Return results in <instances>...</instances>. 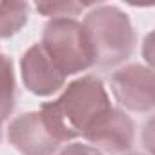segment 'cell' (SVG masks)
Returning <instances> with one entry per match:
<instances>
[{"instance_id": "8", "label": "cell", "mask_w": 155, "mask_h": 155, "mask_svg": "<svg viewBox=\"0 0 155 155\" xmlns=\"http://www.w3.org/2000/svg\"><path fill=\"white\" fill-rule=\"evenodd\" d=\"M17 104V81L13 62L9 57L0 53V120H6Z\"/></svg>"}, {"instance_id": "6", "label": "cell", "mask_w": 155, "mask_h": 155, "mask_svg": "<svg viewBox=\"0 0 155 155\" xmlns=\"http://www.w3.org/2000/svg\"><path fill=\"white\" fill-rule=\"evenodd\" d=\"M95 150L106 153H126L133 148L135 142V124L133 120L117 108H111L99 122H95L84 135Z\"/></svg>"}, {"instance_id": "3", "label": "cell", "mask_w": 155, "mask_h": 155, "mask_svg": "<svg viewBox=\"0 0 155 155\" xmlns=\"http://www.w3.org/2000/svg\"><path fill=\"white\" fill-rule=\"evenodd\" d=\"M40 46L64 77L95 66V55L84 26L75 18L49 20L44 28Z\"/></svg>"}, {"instance_id": "9", "label": "cell", "mask_w": 155, "mask_h": 155, "mask_svg": "<svg viewBox=\"0 0 155 155\" xmlns=\"http://www.w3.org/2000/svg\"><path fill=\"white\" fill-rule=\"evenodd\" d=\"M28 2H0V38L17 35L28 22Z\"/></svg>"}, {"instance_id": "12", "label": "cell", "mask_w": 155, "mask_h": 155, "mask_svg": "<svg viewBox=\"0 0 155 155\" xmlns=\"http://www.w3.org/2000/svg\"><path fill=\"white\" fill-rule=\"evenodd\" d=\"M2 133H4V128H2V120H0V140H2Z\"/></svg>"}, {"instance_id": "5", "label": "cell", "mask_w": 155, "mask_h": 155, "mask_svg": "<svg viewBox=\"0 0 155 155\" xmlns=\"http://www.w3.org/2000/svg\"><path fill=\"white\" fill-rule=\"evenodd\" d=\"M11 146L22 155H53L62 146L49 133L38 111H29L15 117L8 128Z\"/></svg>"}, {"instance_id": "2", "label": "cell", "mask_w": 155, "mask_h": 155, "mask_svg": "<svg viewBox=\"0 0 155 155\" xmlns=\"http://www.w3.org/2000/svg\"><path fill=\"white\" fill-rule=\"evenodd\" d=\"M84 31L90 38L95 64L101 68H113L131 57L137 33L130 17L117 6L95 4L84 17Z\"/></svg>"}, {"instance_id": "11", "label": "cell", "mask_w": 155, "mask_h": 155, "mask_svg": "<svg viewBox=\"0 0 155 155\" xmlns=\"http://www.w3.org/2000/svg\"><path fill=\"white\" fill-rule=\"evenodd\" d=\"M58 155H102V153L99 150H95L93 146L81 144V142H73V144H68Z\"/></svg>"}, {"instance_id": "4", "label": "cell", "mask_w": 155, "mask_h": 155, "mask_svg": "<svg viewBox=\"0 0 155 155\" xmlns=\"http://www.w3.org/2000/svg\"><path fill=\"white\" fill-rule=\"evenodd\" d=\"M110 88L115 101L131 113L148 115L155 108L153 69L144 64H128L110 77Z\"/></svg>"}, {"instance_id": "1", "label": "cell", "mask_w": 155, "mask_h": 155, "mask_svg": "<svg viewBox=\"0 0 155 155\" xmlns=\"http://www.w3.org/2000/svg\"><path fill=\"white\" fill-rule=\"evenodd\" d=\"M111 108L102 81L95 75H86L68 84L57 101L44 102L38 113L55 140L66 144L82 137Z\"/></svg>"}, {"instance_id": "10", "label": "cell", "mask_w": 155, "mask_h": 155, "mask_svg": "<svg viewBox=\"0 0 155 155\" xmlns=\"http://www.w3.org/2000/svg\"><path fill=\"white\" fill-rule=\"evenodd\" d=\"M88 6L93 4H82V2H37V11L44 17L55 18H75L81 15Z\"/></svg>"}, {"instance_id": "7", "label": "cell", "mask_w": 155, "mask_h": 155, "mask_svg": "<svg viewBox=\"0 0 155 155\" xmlns=\"http://www.w3.org/2000/svg\"><path fill=\"white\" fill-rule=\"evenodd\" d=\"M24 88L38 97H49L66 84V77L53 64L40 44H33L20 58Z\"/></svg>"}, {"instance_id": "13", "label": "cell", "mask_w": 155, "mask_h": 155, "mask_svg": "<svg viewBox=\"0 0 155 155\" xmlns=\"http://www.w3.org/2000/svg\"><path fill=\"white\" fill-rule=\"evenodd\" d=\"M126 155H140V153H126Z\"/></svg>"}]
</instances>
